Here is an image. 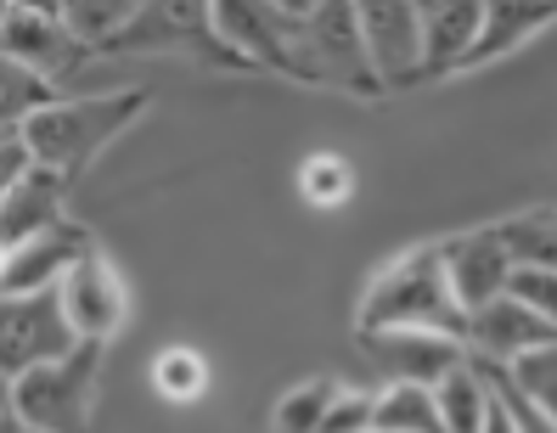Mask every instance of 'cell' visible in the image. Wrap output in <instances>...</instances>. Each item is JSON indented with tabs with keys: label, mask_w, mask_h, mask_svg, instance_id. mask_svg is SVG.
<instances>
[{
	"label": "cell",
	"mask_w": 557,
	"mask_h": 433,
	"mask_svg": "<svg viewBox=\"0 0 557 433\" xmlns=\"http://www.w3.org/2000/svg\"><path fill=\"white\" fill-rule=\"evenodd\" d=\"M422 12V79L468 74L484 28V0H417Z\"/></svg>",
	"instance_id": "cell-14"
},
{
	"label": "cell",
	"mask_w": 557,
	"mask_h": 433,
	"mask_svg": "<svg viewBox=\"0 0 557 433\" xmlns=\"http://www.w3.org/2000/svg\"><path fill=\"white\" fill-rule=\"evenodd\" d=\"M0 46H7L12 62H28V69H40L57 85L79 62L96 57V40L74 17H40V12H17V7H7V17H0Z\"/></svg>",
	"instance_id": "cell-10"
},
{
	"label": "cell",
	"mask_w": 557,
	"mask_h": 433,
	"mask_svg": "<svg viewBox=\"0 0 557 433\" xmlns=\"http://www.w3.org/2000/svg\"><path fill=\"white\" fill-rule=\"evenodd\" d=\"M377 433H450L440 417L434 388L422 383H383L377 388Z\"/></svg>",
	"instance_id": "cell-20"
},
{
	"label": "cell",
	"mask_w": 557,
	"mask_h": 433,
	"mask_svg": "<svg viewBox=\"0 0 557 433\" xmlns=\"http://www.w3.org/2000/svg\"><path fill=\"white\" fill-rule=\"evenodd\" d=\"M214 28L237 69H265L310 85L305 17H293L282 0H214Z\"/></svg>",
	"instance_id": "cell-5"
},
{
	"label": "cell",
	"mask_w": 557,
	"mask_h": 433,
	"mask_svg": "<svg viewBox=\"0 0 557 433\" xmlns=\"http://www.w3.org/2000/svg\"><path fill=\"white\" fill-rule=\"evenodd\" d=\"M299 197L310 209H344L355 197V163L338 152H310L299 163Z\"/></svg>",
	"instance_id": "cell-23"
},
{
	"label": "cell",
	"mask_w": 557,
	"mask_h": 433,
	"mask_svg": "<svg viewBox=\"0 0 557 433\" xmlns=\"http://www.w3.org/2000/svg\"><path fill=\"white\" fill-rule=\"evenodd\" d=\"M152 394L163 399V406H198V399L214 388V366L203 349H191V344H170V349H158L152 355V372H147Z\"/></svg>",
	"instance_id": "cell-19"
},
{
	"label": "cell",
	"mask_w": 557,
	"mask_h": 433,
	"mask_svg": "<svg viewBox=\"0 0 557 433\" xmlns=\"http://www.w3.org/2000/svg\"><path fill=\"white\" fill-rule=\"evenodd\" d=\"M102 344H79L74 355L46 360L23 378H7V406L35 433H90L96 388H102Z\"/></svg>",
	"instance_id": "cell-3"
},
{
	"label": "cell",
	"mask_w": 557,
	"mask_h": 433,
	"mask_svg": "<svg viewBox=\"0 0 557 433\" xmlns=\"http://www.w3.org/2000/svg\"><path fill=\"white\" fill-rule=\"evenodd\" d=\"M85 338L74 332L69 310H62V293L57 287H40V293H7L0 305V372L7 378H23L46 360H62L74 355Z\"/></svg>",
	"instance_id": "cell-7"
},
{
	"label": "cell",
	"mask_w": 557,
	"mask_h": 433,
	"mask_svg": "<svg viewBox=\"0 0 557 433\" xmlns=\"http://www.w3.org/2000/svg\"><path fill=\"white\" fill-rule=\"evenodd\" d=\"M434 399H440V417H445L450 433H484L490 406H496V383H490V372L468 355L450 378L434 383Z\"/></svg>",
	"instance_id": "cell-18"
},
{
	"label": "cell",
	"mask_w": 557,
	"mask_h": 433,
	"mask_svg": "<svg viewBox=\"0 0 557 433\" xmlns=\"http://www.w3.org/2000/svg\"><path fill=\"white\" fill-rule=\"evenodd\" d=\"M502 372L535 399V406L557 422V338L552 344H541V349H530V355H518L512 366H502Z\"/></svg>",
	"instance_id": "cell-25"
},
{
	"label": "cell",
	"mask_w": 557,
	"mask_h": 433,
	"mask_svg": "<svg viewBox=\"0 0 557 433\" xmlns=\"http://www.w3.org/2000/svg\"><path fill=\"white\" fill-rule=\"evenodd\" d=\"M440 243H445L450 287H456V298H462L468 316L507 293V282L518 271V253L502 237V225H473V231H456V237H440Z\"/></svg>",
	"instance_id": "cell-12"
},
{
	"label": "cell",
	"mask_w": 557,
	"mask_h": 433,
	"mask_svg": "<svg viewBox=\"0 0 557 433\" xmlns=\"http://www.w3.org/2000/svg\"><path fill=\"white\" fill-rule=\"evenodd\" d=\"M282 7H287V12H293V17H310V12H315V7H321V0H282Z\"/></svg>",
	"instance_id": "cell-32"
},
{
	"label": "cell",
	"mask_w": 557,
	"mask_h": 433,
	"mask_svg": "<svg viewBox=\"0 0 557 433\" xmlns=\"http://www.w3.org/2000/svg\"><path fill=\"white\" fill-rule=\"evenodd\" d=\"M360 349L372 355V366L383 372V383H422L434 388L440 378H450L468 360V338L450 332H429V326H388V332H355Z\"/></svg>",
	"instance_id": "cell-9"
},
{
	"label": "cell",
	"mask_w": 557,
	"mask_h": 433,
	"mask_svg": "<svg viewBox=\"0 0 557 433\" xmlns=\"http://www.w3.org/2000/svg\"><path fill=\"white\" fill-rule=\"evenodd\" d=\"M321 433H377V388H349L333 399V411H326Z\"/></svg>",
	"instance_id": "cell-27"
},
{
	"label": "cell",
	"mask_w": 557,
	"mask_h": 433,
	"mask_svg": "<svg viewBox=\"0 0 557 433\" xmlns=\"http://www.w3.org/2000/svg\"><path fill=\"white\" fill-rule=\"evenodd\" d=\"M69 186L74 181L46 170V163L28 181L7 186V203H0V220H7V248H17V243H28V237H40V231L69 220Z\"/></svg>",
	"instance_id": "cell-16"
},
{
	"label": "cell",
	"mask_w": 557,
	"mask_h": 433,
	"mask_svg": "<svg viewBox=\"0 0 557 433\" xmlns=\"http://www.w3.org/2000/svg\"><path fill=\"white\" fill-rule=\"evenodd\" d=\"M62 293V310H69L74 332L85 344H113L119 332L129 326V287H124V271L108 259L102 243H90L74 264H69V276L57 282Z\"/></svg>",
	"instance_id": "cell-8"
},
{
	"label": "cell",
	"mask_w": 557,
	"mask_h": 433,
	"mask_svg": "<svg viewBox=\"0 0 557 433\" xmlns=\"http://www.w3.org/2000/svg\"><path fill=\"white\" fill-rule=\"evenodd\" d=\"M507 293L518 298V305H530L535 316H546V321L557 326V264H530V259H518V271H512Z\"/></svg>",
	"instance_id": "cell-26"
},
{
	"label": "cell",
	"mask_w": 557,
	"mask_h": 433,
	"mask_svg": "<svg viewBox=\"0 0 557 433\" xmlns=\"http://www.w3.org/2000/svg\"><path fill=\"white\" fill-rule=\"evenodd\" d=\"M388 326H429V332L468 338V310L450 287L445 243H411L360 287L355 332H388Z\"/></svg>",
	"instance_id": "cell-1"
},
{
	"label": "cell",
	"mask_w": 557,
	"mask_h": 433,
	"mask_svg": "<svg viewBox=\"0 0 557 433\" xmlns=\"http://www.w3.org/2000/svg\"><path fill=\"white\" fill-rule=\"evenodd\" d=\"M383 90L422 85V12L417 0H355Z\"/></svg>",
	"instance_id": "cell-11"
},
{
	"label": "cell",
	"mask_w": 557,
	"mask_h": 433,
	"mask_svg": "<svg viewBox=\"0 0 557 433\" xmlns=\"http://www.w3.org/2000/svg\"><path fill=\"white\" fill-rule=\"evenodd\" d=\"M552 23H557V0H484V28H479L473 69L512 57L518 46H530L535 35H546Z\"/></svg>",
	"instance_id": "cell-17"
},
{
	"label": "cell",
	"mask_w": 557,
	"mask_h": 433,
	"mask_svg": "<svg viewBox=\"0 0 557 433\" xmlns=\"http://www.w3.org/2000/svg\"><path fill=\"white\" fill-rule=\"evenodd\" d=\"M96 237L79 225V220H62L40 237H28L17 248H7V271H0V287L7 293H40V287H57L69 276V264L90 248Z\"/></svg>",
	"instance_id": "cell-15"
},
{
	"label": "cell",
	"mask_w": 557,
	"mask_h": 433,
	"mask_svg": "<svg viewBox=\"0 0 557 433\" xmlns=\"http://www.w3.org/2000/svg\"><path fill=\"white\" fill-rule=\"evenodd\" d=\"M305 62L315 90H349V96H383L377 62L367 51V28H360L355 0H321L305 17Z\"/></svg>",
	"instance_id": "cell-6"
},
{
	"label": "cell",
	"mask_w": 557,
	"mask_h": 433,
	"mask_svg": "<svg viewBox=\"0 0 557 433\" xmlns=\"http://www.w3.org/2000/svg\"><path fill=\"white\" fill-rule=\"evenodd\" d=\"M17 12H40V17H74V0H7Z\"/></svg>",
	"instance_id": "cell-29"
},
{
	"label": "cell",
	"mask_w": 557,
	"mask_h": 433,
	"mask_svg": "<svg viewBox=\"0 0 557 433\" xmlns=\"http://www.w3.org/2000/svg\"><path fill=\"white\" fill-rule=\"evenodd\" d=\"M35 170H40V152H35V141H28V129L23 124H7V136H0V181L17 186V181H28Z\"/></svg>",
	"instance_id": "cell-28"
},
{
	"label": "cell",
	"mask_w": 557,
	"mask_h": 433,
	"mask_svg": "<svg viewBox=\"0 0 557 433\" xmlns=\"http://www.w3.org/2000/svg\"><path fill=\"white\" fill-rule=\"evenodd\" d=\"M152 51H181V57H198V62H232V51H225L220 28H214V0H136V7L96 40V57H152Z\"/></svg>",
	"instance_id": "cell-4"
},
{
	"label": "cell",
	"mask_w": 557,
	"mask_h": 433,
	"mask_svg": "<svg viewBox=\"0 0 557 433\" xmlns=\"http://www.w3.org/2000/svg\"><path fill=\"white\" fill-rule=\"evenodd\" d=\"M552 338H557V326L546 316H535L530 305H518L512 293L490 298V305H479L468 316V355L484 366H512L518 355H530Z\"/></svg>",
	"instance_id": "cell-13"
},
{
	"label": "cell",
	"mask_w": 557,
	"mask_h": 433,
	"mask_svg": "<svg viewBox=\"0 0 557 433\" xmlns=\"http://www.w3.org/2000/svg\"><path fill=\"white\" fill-rule=\"evenodd\" d=\"M338 394H344L338 378H305V383H293L276 399V411H271V433H321V422H326V411H333Z\"/></svg>",
	"instance_id": "cell-21"
},
{
	"label": "cell",
	"mask_w": 557,
	"mask_h": 433,
	"mask_svg": "<svg viewBox=\"0 0 557 433\" xmlns=\"http://www.w3.org/2000/svg\"><path fill=\"white\" fill-rule=\"evenodd\" d=\"M479 366H484V360H479ZM484 433H518V422H512V411H507V399H502V394H496V406H490Z\"/></svg>",
	"instance_id": "cell-30"
},
{
	"label": "cell",
	"mask_w": 557,
	"mask_h": 433,
	"mask_svg": "<svg viewBox=\"0 0 557 433\" xmlns=\"http://www.w3.org/2000/svg\"><path fill=\"white\" fill-rule=\"evenodd\" d=\"M57 96H62L57 79H46L40 69L7 57V74H0V119H7V124H28L35 113H46Z\"/></svg>",
	"instance_id": "cell-22"
},
{
	"label": "cell",
	"mask_w": 557,
	"mask_h": 433,
	"mask_svg": "<svg viewBox=\"0 0 557 433\" xmlns=\"http://www.w3.org/2000/svg\"><path fill=\"white\" fill-rule=\"evenodd\" d=\"M141 113H147V90H96V96H57L23 129H28V141H35L46 170L79 181Z\"/></svg>",
	"instance_id": "cell-2"
},
{
	"label": "cell",
	"mask_w": 557,
	"mask_h": 433,
	"mask_svg": "<svg viewBox=\"0 0 557 433\" xmlns=\"http://www.w3.org/2000/svg\"><path fill=\"white\" fill-rule=\"evenodd\" d=\"M0 433H35V428H28V422L12 411V406H0Z\"/></svg>",
	"instance_id": "cell-31"
},
{
	"label": "cell",
	"mask_w": 557,
	"mask_h": 433,
	"mask_svg": "<svg viewBox=\"0 0 557 433\" xmlns=\"http://www.w3.org/2000/svg\"><path fill=\"white\" fill-rule=\"evenodd\" d=\"M502 225V237L512 243L518 259H530V264H557V203H541V209H518Z\"/></svg>",
	"instance_id": "cell-24"
}]
</instances>
